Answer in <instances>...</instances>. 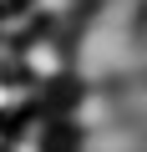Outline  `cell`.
<instances>
[{
	"label": "cell",
	"instance_id": "1",
	"mask_svg": "<svg viewBox=\"0 0 147 152\" xmlns=\"http://www.w3.org/2000/svg\"><path fill=\"white\" fill-rule=\"evenodd\" d=\"M10 147V127H0V152H5Z\"/></svg>",
	"mask_w": 147,
	"mask_h": 152
}]
</instances>
